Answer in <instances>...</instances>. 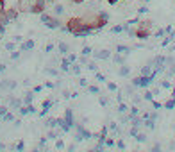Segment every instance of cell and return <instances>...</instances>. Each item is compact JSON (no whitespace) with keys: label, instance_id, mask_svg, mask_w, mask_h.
<instances>
[{"label":"cell","instance_id":"obj_55","mask_svg":"<svg viewBox=\"0 0 175 152\" xmlns=\"http://www.w3.org/2000/svg\"><path fill=\"white\" fill-rule=\"evenodd\" d=\"M45 86H47V88H54V86H55V84H54V82H50V81H48V82H47V84H45Z\"/></svg>","mask_w":175,"mask_h":152},{"label":"cell","instance_id":"obj_21","mask_svg":"<svg viewBox=\"0 0 175 152\" xmlns=\"http://www.w3.org/2000/svg\"><path fill=\"white\" fill-rule=\"evenodd\" d=\"M45 125L50 127V129H52V127H57V118H47V120H45Z\"/></svg>","mask_w":175,"mask_h":152},{"label":"cell","instance_id":"obj_37","mask_svg":"<svg viewBox=\"0 0 175 152\" xmlns=\"http://www.w3.org/2000/svg\"><path fill=\"white\" fill-rule=\"evenodd\" d=\"M7 111H9V106H0V118H2Z\"/></svg>","mask_w":175,"mask_h":152},{"label":"cell","instance_id":"obj_49","mask_svg":"<svg viewBox=\"0 0 175 152\" xmlns=\"http://www.w3.org/2000/svg\"><path fill=\"white\" fill-rule=\"evenodd\" d=\"M138 11H140V13H147V11H148V7H147V5H141Z\"/></svg>","mask_w":175,"mask_h":152},{"label":"cell","instance_id":"obj_54","mask_svg":"<svg viewBox=\"0 0 175 152\" xmlns=\"http://www.w3.org/2000/svg\"><path fill=\"white\" fill-rule=\"evenodd\" d=\"M5 70H7V66H5V65H0V73H4Z\"/></svg>","mask_w":175,"mask_h":152},{"label":"cell","instance_id":"obj_47","mask_svg":"<svg viewBox=\"0 0 175 152\" xmlns=\"http://www.w3.org/2000/svg\"><path fill=\"white\" fill-rule=\"evenodd\" d=\"M116 147H118V149H125V143H123L122 140H118V142H116Z\"/></svg>","mask_w":175,"mask_h":152},{"label":"cell","instance_id":"obj_8","mask_svg":"<svg viewBox=\"0 0 175 152\" xmlns=\"http://www.w3.org/2000/svg\"><path fill=\"white\" fill-rule=\"evenodd\" d=\"M7 102H9V109H20L21 106H23V100H20V99H14V97H7Z\"/></svg>","mask_w":175,"mask_h":152},{"label":"cell","instance_id":"obj_29","mask_svg":"<svg viewBox=\"0 0 175 152\" xmlns=\"http://www.w3.org/2000/svg\"><path fill=\"white\" fill-rule=\"evenodd\" d=\"M88 91H89V93H93V95H98V93H100L98 86H88Z\"/></svg>","mask_w":175,"mask_h":152},{"label":"cell","instance_id":"obj_50","mask_svg":"<svg viewBox=\"0 0 175 152\" xmlns=\"http://www.w3.org/2000/svg\"><path fill=\"white\" fill-rule=\"evenodd\" d=\"M45 50H47V52H52V50H54V45H52V43H48V45H47V48H45Z\"/></svg>","mask_w":175,"mask_h":152},{"label":"cell","instance_id":"obj_44","mask_svg":"<svg viewBox=\"0 0 175 152\" xmlns=\"http://www.w3.org/2000/svg\"><path fill=\"white\" fill-rule=\"evenodd\" d=\"M88 68H89L91 72H97V65H95V63H88Z\"/></svg>","mask_w":175,"mask_h":152},{"label":"cell","instance_id":"obj_14","mask_svg":"<svg viewBox=\"0 0 175 152\" xmlns=\"http://www.w3.org/2000/svg\"><path fill=\"white\" fill-rule=\"evenodd\" d=\"M54 14H55V16L64 14V5H63V4H55V5H54Z\"/></svg>","mask_w":175,"mask_h":152},{"label":"cell","instance_id":"obj_2","mask_svg":"<svg viewBox=\"0 0 175 152\" xmlns=\"http://www.w3.org/2000/svg\"><path fill=\"white\" fill-rule=\"evenodd\" d=\"M152 27H154L152 20H140L138 27L134 29V38H138V39H148L150 32H152Z\"/></svg>","mask_w":175,"mask_h":152},{"label":"cell","instance_id":"obj_18","mask_svg":"<svg viewBox=\"0 0 175 152\" xmlns=\"http://www.w3.org/2000/svg\"><path fill=\"white\" fill-rule=\"evenodd\" d=\"M68 50H70V47H68V43H64V41H61V43H59V52H61L63 56H66V54H68Z\"/></svg>","mask_w":175,"mask_h":152},{"label":"cell","instance_id":"obj_7","mask_svg":"<svg viewBox=\"0 0 175 152\" xmlns=\"http://www.w3.org/2000/svg\"><path fill=\"white\" fill-rule=\"evenodd\" d=\"M32 2L34 0H18V11L21 13H30V7H32Z\"/></svg>","mask_w":175,"mask_h":152},{"label":"cell","instance_id":"obj_23","mask_svg":"<svg viewBox=\"0 0 175 152\" xmlns=\"http://www.w3.org/2000/svg\"><path fill=\"white\" fill-rule=\"evenodd\" d=\"M125 29H127L125 25H116V27H113V29H111V32H113V34H120V32H123Z\"/></svg>","mask_w":175,"mask_h":152},{"label":"cell","instance_id":"obj_34","mask_svg":"<svg viewBox=\"0 0 175 152\" xmlns=\"http://www.w3.org/2000/svg\"><path fill=\"white\" fill-rule=\"evenodd\" d=\"M104 143H106V147H114V145H116L113 138H106V142H104Z\"/></svg>","mask_w":175,"mask_h":152},{"label":"cell","instance_id":"obj_46","mask_svg":"<svg viewBox=\"0 0 175 152\" xmlns=\"http://www.w3.org/2000/svg\"><path fill=\"white\" fill-rule=\"evenodd\" d=\"M86 57H88V56H82V57L79 59V63H80V65H88V59H86Z\"/></svg>","mask_w":175,"mask_h":152},{"label":"cell","instance_id":"obj_28","mask_svg":"<svg viewBox=\"0 0 175 152\" xmlns=\"http://www.w3.org/2000/svg\"><path fill=\"white\" fill-rule=\"evenodd\" d=\"M134 138H136V140H138V142H140V143H145V142H147V136H145V134H143V133H138V134H136V136H134Z\"/></svg>","mask_w":175,"mask_h":152},{"label":"cell","instance_id":"obj_35","mask_svg":"<svg viewBox=\"0 0 175 152\" xmlns=\"http://www.w3.org/2000/svg\"><path fill=\"white\" fill-rule=\"evenodd\" d=\"M95 77H97V81H98V82H106V77H104L102 73H98V72H95Z\"/></svg>","mask_w":175,"mask_h":152},{"label":"cell","instance_id":"obj_1","mask_svg":"<svg viewBox=\"0 0 175 152\" xmlns=\"http://www.w3.org/2000/svg\"><path fill=\"white\" fill-rule=\"evenodd\" d=\"M66 29L70 34H73L75 38H88L93 29L86 23V20L82 16H72L68 22H66Z\"/></svg>","mask_w":175,"mask_h":152},{"label":"cell","instance_id":"obj_25","mask_svg":"<svg viewBox=\"0 0 175 152\" xmlns=\"http://www.w3.org/2000/svg\"><path fill=\"white\" fill-rule=\"evenodd\" d=\"M165 108H166V109H174V108H175V99L166 100V102H165Z\"/></svg>","mask_w":175,"mask_h":152},{"label":"cell","instance_id":"obj_10","mask_svg":"<svg viewBox=\"0 0 175 152\" xmlns=\"http://www.w3.org/2000/svg\"><path fill=\"white\" fill-rule=\"evenodd\" d=\"M63 118H64V122H66V124H68V125L73 129V125H75V120H73V111H72V109H66Z\"/></svg>","mask_w":175,"mask_h":152},{"label":"cell","instance_id":"obj_60","mask_svg":"<svg viewBox=\"0 0 175 152\" xmlns=\"http://www.w3.org/2000/svg\"><path fill=\"white\" fill-rule=\"evenodd\" d=\"M4 149H5V145H4V143H0V151H4Z\"/></svg>","mask_w":175,"mask_h":152},{"label":"cell","instance_id":"obj_42","mask_svg":"<svg viewBox=\"0 0 175 152\" xmlns=\"http://www.w3.org/2000/svg\"><path fill=\"white\" fill-rule=\"evenodd\" d=\"M68 61H70V63H75V61H77V56H75V54H68Z\"/></svg>","mask_w":175,"mask_h":152},{"label":"cell","instance_id":"obj_33","mask_svg":"<svg viewBox=\"0 0 175 152\" xmlns=\"http://www.w3.org/2000/svg\"><path fill=\"white\" fill-rule=\"evenodd\" d=\"M107 90H109V91H118V86H116L114 82H107Z\"/></svg>","mask_w":175,"mask_h":152},{"label":"cell","instance_id":"obj_52","mask_svg":"<svg viewBox=\"0 0 175 152\" xmlns=\"http://www.w3.org/2000/svg\"><path fill=\"white\" fill-rule=\"evenodd\" d=\"M41 90H43V86H34V90H32V91H34V93H39Z\"/></svg>","mask_w":175,"mask_h":152},{"label":"cell","instance_id":"obj_56","mask_svg":"<svg viewBox=\"0 0 175 152\" xmlns=\"http://www.w3.org/2000/svg\"><path fill=\"white\" fill-rule=\"evenodd\" d=\"M107 2H109L111 5H114V4H118V2H122V0H107Z\"/></svg>","mask_w":175,"mask_h":152},{"label":"cell","instance_id":"obj_58","mask_svg":"<svg viewBox=\"0 0 175 152\" xmlns=\"http://www.w3.org/2000/svg\"><path fill=\"white\" fill-rule=\"evenodd\" d=\"M72 2H73V4H82L84 0H72Z\"/></svg>","mask_w":175,"mask_h":152},{"label":"cell","instance_id":"obj_15","mask_svg":"<svg viewBox=\"0 0 175 152\" xmlns=\"http://www.w3.org/2000/svg\"><path fill=\"white\" fill-rule=\"evenodd\" d=\"M116 50H118L120 54L127 56V54H131V50H132V48H131V47H127V45H118V47H116Z\"/></svg>","mask_w":175,"mask_h":152},{"label":"cell","instance_id":"obj_59","mask_svg":"<svg viewBox=\"0 0 175 152\" xmlns=\"http://www.w3.org/2000/svg\"><path fill=\"white\" fill-rule=\"evenodd\" d=\"M170 73H172V75H175V65H174V68L170 70Z\"/></svg>","mask_w":175,"mask_h":152},{"label":"cell","instance_id":"obj_62","mask_svg":"<svg viewBox=\"0 0 175 152\" xmlns=\"http://www.w3.org/2000/svg\"><path fill=\"white\" fill-rule=\"evenodd\" d=\"M0 124H2V118H0Z\"/></svg>","mask_w":175,"mask_h":152},{"label":"cell","instance_id":"obj_32","mask_svg":"<svg viewBox=\"0 0 175 152\" xmlns=\"http://www.w3.org/2000/svg\"><path fill=\"white\" fill-rule=\"evenodd\" d=\"M45 72H47V73H48V75H52V77H55V75H57V73H59V72H57V70H55V68H47V70H45Z\"/></svg>","mask_w":175,"mask_h":152},{"label":"cell","instance_id":"obj_53","mask_svg":"<svg viewBox=\"0 0 175 152\" xmlns=\"http://www.w3.org/2000/svg\"><path fill=\"white\" fill-rule=\"evenodd\" d=\"M152 106H154V108H156V109H159V108H161V106H163V104H159V102H156V100H152Z\"/></svg>","mask_w":175,"mask_h":152},{"label":"cell","instance_id":"obj_4","mask_svg":"<svg viewBox=\"0 0 175 152\" xmlns=\"http://www.w3.org/2000/svg\"><path fill=\"white\" fill-rule=\"evenodd\" d=\"M107 22H109V14H107L106 11H97V22H95V30H98V29L106 27V25H107Z\"/></svg>","mask_w":175,"mask_h":152},{"label":"cell","instance_id":"obj_38","mask_svg":"<svg viewBox=\"0 0 175 152\" xmlns=\"http://www.w3.org/2000/svg\"><path fill=\"white\" fill-rule=\"evenodd\" d=\"M14 149H16V151H23V149H25V143H23V142H18V143H16V145H14Z\"/></svg>","mask_w":175,"mask_h":152},{"label":"cell","instance_id":"obj_45","mask_svg":"<svg viewBox=\"0 0 175 152\" xmlns=\"http://www.w3.org/2000/svg\"><path fill=\"white\" fill-rule=\"evenodd\" d=\"M100 104H102V106H107V104H109L107 97H100Z\"/></svg>","mask_w":175,"mask_h":152},{"label":"cell","instance_id":"obj_40","mask_svg":"<svg viewBox=\"0 0 175 152\" xmlns=\"http://www.w3.org/2000/svg\"><path fill=\"white\" fill-rule=\"evenodd\" d=\"M55 149H59V151L64 149V142H63V140H57V142H55Z\"/></svg>","mask_w":175,"mask_h":152},{"label":"cell","instance_id":"obj_41","mask_svg":"<svg viewBox=\"0 0 175 152\" xmlns=\"http://www.w3.org/2000/svg\"><path fill=\"white\" fill-rule=\"evenodd\" d=\"M140 133V127H136V125H132V129H131V136H136Z\"/></svg>","mask_w":175,"mask_h":152},{"label":"cell","instance_id":"obj_20","mask_svg":"<svg viewBox=\"0 0 175 152\" xmlns=\"http://www.w3.org/2000/svg\"><path fill=\"white\" fill-rule=\"evenodd\" d=\"M2 122H14V115L11 113V109H9V111L2 116Z\"/></svg>","mask_w":175,"mask_h":152},{"label":"cell","instance_id":"obj_13","mask_svg":"<svg viewBox=\"0 0 175 152\" xmlns=\"http://www.w3.org/2000/svg\"><path fill=\"white\" fill-rule=\"evenodd\" d=\"M129 73H131V68H129L125 63H123V65H120V68H118V75H120V77H127Z\"/></svg>","mask_w":175,"mask_h":152},{"label":"cell","instance_id":"obj_3","mask_svg":"<svg viewBox=\"0 0 175 152\" xmlns=\"http://www.w3.org/2000/svg\"><path fill=\"white\" fill-rule=\"evenodd\" d=\"M39 20H41V23H45L48 29H59V27H61V20H59V16H55V14L41 13V14H39Z\"/></svg>","mask_w":175,"mask_h":152},{"label":"cell","instance_id":"obj_6","mask_svg":"<svg viewBox=\"0 0 175 152\" xmlns=\"http://www.w3.org/2000/svg\"><path fill=\"white\" fill-rule=\"evenodd\" d=\"M18 7H4V14H5V18L9 20V22H14L16 18H18Z\"/></svg>","mask_w":175,"mask_h":152},{"label":"cell","instance_id":"obj_30","mask_svg":"<svg viewBox=\"0 0 175 152\" xmlns=\"http://www.w3.org/2000/svg\"><path fill=\"white\" fill-rule=\"evenodd\" d=\"M20 54H21V50H13V52H11V59L16 61V59L20 57Z\"/></svg>","mask_w":175,"mask_h":152},{"label":"cell","instance_id":"obj_57","mask_svg":"<svg viewBox=\"0 0 175 152\" xmlns=\"http://www.w3.org/2000/svg\"><path fill=\"white\" fill-rule=\"evenodd\" d=\"M5 7V0H0V9H4Z\"/></svg>","mask_w":175,"mask_h":152},{"label":"cell","instance_id":"obj_22","mask_svg":"<svg viewBox=\"0 0 175 152\" xmlns=\"http://www.w3.org/2000/svg\"><path fill=\"white\" fill-rule=\"evenodd\" d=\"M113 59H114V63H116V65H123V63H125V57H123V54H120V52H118Z\"/></svg>","mask_w":175,"mask_h":152},{"label":"cell","instance_id":"obj_9","mask_svg":"<svg viewBox=\"0 0 175 152\" xmlns=\"http://www.w3.org/2000/svg\"><path fill=\"white\" fill-rule=\"evenodd\" d=\"M16 86H18L16 81H0V90H4V91H13Z\"/></svg>","mask_w":175,"mask_h":152},{"label":"cell","instance_id":"obj_26","mask_svg":"<svg viewBox=\"0 0 175 152\" xmlns=\"http://www.w3.org/2000/svg\"><path fill=\"white\" fill-rule=\"evenodd\" d=\"M5 50H9V52L16 50V43H14V41H9V43H5Z\"/></svg>","mask_w":175,"mask_h":152},{"label":"cell","instance_id":"obj_12","mask_svg":"<svg viewBox=\"0 0 175 152\" xmlns=\"http://www.w3.org/2000/svg\"><path fill=\"white\" fill-rule=\"evenodd\" d=\"M93 56H95V59H109L111 57V52L109 50H100V52H95Z\"/></svg>","mask_w":175,"mask_h":152},{"label":"cell","instance_id":"obj_43","mask_svg":"<svg viewBox=\"0 0 175 152\" xmlns=\"http://www.w3.org/2000/svg\"><path fill=\"white\" fill-rule=\"evenodd\" d=\"M138 113H140V109H138L136 106H134V108H131V116H136Z\"/></svg>","mask_w":175,"mask_h":152},{"label":"cell","instance_id":"obj_39","mask_svg":"<svg viewBox=\"0 0 175 152\" xmlns=\"http://www.w3.org/2000/svg\"><path fill=\"white\" fill-rule=\"evenodd\" d=\"M127 111V106L123 104V102H120V106H118V113H125Z\"/></svg>","mask_w":175,"mask_h":152},{"label":"cell","instance_id":"obj_19","mask_svg":"<svg viewBox=\"0 0 175 152\" xmlns=\"http://www.w3.org/2000/svg\"><path fill=\"white\" fill-rule=\"evenodd\" d=\"M63 131H48L47 133V140H57V136L61 134Z\"/></svg>","mask_w":175,"mask_h":152},{"label":"cell","instance_id":"obj_16","mask_svg":"<svg viewBox=\"0 0 175 152\" xmlns=\"http://www.w3.org/2000/svg\"><path fill=\"white\" fill-rule=\"evenodd\" d=\"M21 100H23V104H32V100H34V91H27Z\"/></svg>","mask_w":175,"mask_h":152},{"label":"cell","instance_id":"obj_24","mask_svg":"<svg viewBox=\"0 0 175 152\" xmlns=\"http://www.w3.org/2000/svg\"><path fill=\"white\" fill-rule=\"evenodd\" d=\"M70 70H72L73 73H80V63H72Z\"/></svg>","mask_w":175,"mask_h":152},{"label":"cell","instance_id":"obj_27","mask_svg":"<svg viewBox=\"0 0 175 152\" xmlns=\"http://www.w3.org/2000/svg\"><path fill=\"white\" fill-rule=\"evenodd\" d=\"M143 99L148 100V102H152V100H154V93H152V91H145V93H143Z\"/></svg>","mask_w":175,"mask_h":152},{"label":"cell","instance_id":"obj_36","mask_svg":"<svg viewBox=\"0 0 175 152\" xmlns=\"http://www.w3.org/2000/svg\"><path fill=\"white\" fill-rule=\"evenodd\" d=\"M52 106H54V102H52V100H45V102H43V109H50Z\"/></svg>","mask_w":175,"mask_h":152},{"label":"cell","instance_id":"obj_5","mask_svg":"<svg viewBox=\"0 0 175 152\" xmlns=\"http://www.w3.org/2000/svg\"><path fill=\"white\" fill-rule=\"evenodd\" d=\"M47 2H48V0H34V2H32V7H30V13H32V14H41V13H45Z\"/></svg>","mask_w":175,"mask_h":152},{"label":"cell","instance_id":"obj_63","mask_svg":"<svg viewBox=\"0 0 175 152\" xmlns=\"http://www.w3.org/2000/svg\"><path fill=\"white\" fill-rule=\"evenodd\" d=\"M174 147H175V145H174Z\"/></svg>","mask_w":175,"mask_h":152},{"label":"cell","instance_id":"obj_31","mask_svg":"<svg viewBox=\"0 0 175 152\" xmlns=\"http://www.w3.org/2000/svg\"><path fill=\"white\" fill-rule=\"evenodd\" d=\"M91 54H93L91 47H84V48H82V56H91Z\"/></svg>","mask_w":175,"mask_h":152},{"label":"cell","instance_id":"obj_61","mask_svg":"<svg viewBox=\"0 0 175 152\" xmlns=\"http://www.w3.org/2000/svg\"><path fill=\"white\" fill-rule=\"evenodd\" d=\"M0 18H2V9H0Z\"/></svg>","mask_w":175,"mask_h":152},{"label":"cell","instance_id":"obj_51","mask_svg":"<svg viewBox=\"0 0 175 152\" xmlns=\"http://www.w3.org/2000/svg\"><path fill=\"white\" fill-rule=\"evenodd\" d=\"M79 84H80V86H88V81H86V79H84V77H82V79H80V81H79Z\"/></svg>","mask_w":175,"mask_h":152},{"label":"cell","instance_id":"obj_11","mask_svg":"<svg viewBox=\"0 0 175 152\" xmlns=\"http://www.w3.org/2000/svg\"><path fill=\"white\" fill-rule=\"evenodd\" d=\"M34 47H36L34 39H27V41H23V43L20 45V50H21V52H29V50H32Z\"/></svg>","mask_w":175,"mask_h":152},{"label":"cell","instance_id":"obj_17","mask_svg":"<svg viewBox=\"0 0 175 152\" xmlns=\"http://www.w3.org/2000/svg\"><path fill=\"white\" fill-rule=\"evenodd\" d=\"M70 66H72V63L68 61V57H64V59L61 61V70H63V72H70Z\"/></svg>","mask_w":175,"mask_h":152},{"label":"cell","instance_id":"obj_48","mask_svg":"<svg viewBox=\"0 0 175 152\" xmlns=\"http://www.w3.org/2000/svg\"><path fill=\"white\" fill-rule=\"evenodd\" d=\"M170 86H172V84H170L168 81H163V82H161V88H170Z\"/></svg>","mask_w":175,"mask_h":152}]
</instances>
